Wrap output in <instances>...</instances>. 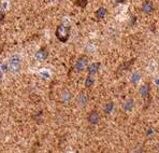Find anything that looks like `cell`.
Segmentation results:
<instances>
[{"label": "cell", "mask_w": 159, "mask_h": 153, "mask_svg": "<svg viewBox=\"0 0 159 153\" xmlns=\"http://www.w3.org/2000/svg\"><path fill=\"white\" fill-rule=\"evenodd\" d=\"M88 67V57L86 55H82L76 60L75 64H74V70L78 72H82Z\"/></svg>", "instance_id": "cell-2"}, {"label": "cell", "mask_w": 159, "mask_h": 153, "mask_svg": "<svg viewBox=\"0 0 159 153\" xmlns=\"http://www.w3.org/2000/svg\"><path fill=\"white\" fill-rule=\"evenodd\" d=\"M42 115H43V111H42V110H39L38 112H36V113L34 114V121H38V120H41V119H42Z\"/></svg>", "instance_id": "cell-17"}, {"label": "cell", "mask_w": 159, "mask_h": 153, "mask_svg": "<svg viewBox=\"0 0 159 153\" xmlns=\"http://www.w3.org/2000/svg\"><path fill=\"white\" fill-rule=\"evenodd\" d=\"M93 84H95V78L93 76H90V74H88L87 77H86L85 79V86L86 88H92L93 86Z\"/></svg>", "instance_id": "cell-14"}, {"label": "cell", "mask_w": 159, "mask_h": 153, "mask_svg": "<svg viewBox=\"0 0 159 153\" xmlns=\"http://www.w3.org/2000/svg\"><path fill=\"white\" fill-rule=\"evenodd\" d=\"M71 98H72V94H71V92H69V91H65L64 93L61 94V96H60V100H61L62 103L70 102Z\"/></svg>", "instance_id": "cell-13"}, {"label": "cell", "mask_w": 159, "mask_h": 153, "mask_svg": "<svg viewBox=\"0 0 159 153\" xmlns=\"http://www.w3.org/2000/svg\"><path fill=\"white\" fill-rule=\"evenodd\" d=\"M88 4V0H74V6L81 9H85Z\"/></svg>", "instance_id": "cell-15"}, {"label": "cell", "mask_w": 159, "mask_h": 153, "mask_svg": "<svg viewBox=\"0 0 159 153\" xmlns=\"http://www.w3.org/2000/svg\"><path fill=\"white\" fill-rule=\"evenodd\" d=\"M141 10H142V12L144 14H146V15H151V14L154 12L153 1H151V0H144L143 3H142Z\"/></svg>", "instance_id": "cell-5"}, {"label": "cell", "mask_w": 159, "mask_h": 153, "mask_svg": "<svg viewBox=\"0 0 159 153\" xmlns=\"http://www.w3.org/2000/svg\"><path fill=\"white\" fill-rule=\"evenodd\" d=\"M133 107H134V100H133L132 98H129V99H127L125 103H124V105H123V109L125 110V111H127V112L131 111V110L133 109Z\"/></svg>", "instance_id": "cell-11"}, {"label": "cell", "mask_w": 159, "mask_h": 153, "mask_svg": "<svg viewBox=\"0 0 159 153\" xmlns=\"http://www.w3.org/2000/svg\"><path fill=\"white\" fill-rule=\"evenodd\" d=\"M134 63V58H132V60H128V62H125L123 65H120L118 67V69H117V74H121V72H124V71H126V70H128L130 67H131V65Z\"/></svg>", "instance_id": "cell-9"}, {"label": "cell", "mask_w": 159, "mask_h": 153, "mask_svg": "<svg viewBox=\"0 0 159 153\" xmlns=\"http://www.w3.org/2000/svg\"><path fill=\"white\" fill-rule=\"evenodd\" d=\"M139 80H140V74H138V72H134L131 76V82L132 83H138Z\"/></svg>", "instance_id": "cell-18"}, {"label": "cell", "mask_w": 159, "mask_h": 153, "mask_svg": "<svg viewBox=\"0 0 159 153\" xmlns=\"http://www.w3.org/2000/svg\"><path fill=\"white\" fill-rule=\"evenodd\" d=\"M36 57L39 60H45L48 57V51L46 50V48H41L40 50L36 53Z\"/></svg>", "instance_id": "cell-8"}, {"label": "cell", "mask_w": 159, "mask_h": 153, "mask_svg": "<svg viewBox=\"0 0 159 153\" xmlns=\"http://www.w3.org/2000/svg\"><path fill=\"white\" fill-rule=\"evenodd\" d=\"M20 63H22V60H20V56H17V55L12 56L10 62H9V69L12 72H17L20 67Z\"/></svg>", "instance_id": "cell-3"}, {"label": "cell", "mask_w": 159, "mask_h": 153, "mask_svg": "<svg viewBox=\"0 0 159 153\" xmlns=\"http://www.w3.org/2000/svg\"><path fill=\"white\" fill-rule=\"evenodd\" d=\"M107 13V8H104V7H100V8L95 12V16L98 18V20H102V18L106 17Z\"/></svg>", "instance_id": "cell-12"}, {"label": "cell", "mask_w": 159, "mask_h": 153, "mask_svg": "<svg viewBox=\"0 0 159 153\" xmlns=\"http://www.w3.org/2000/svg\"><path fill=\"white\" fill-rule=\"evenodd\" d=\"M114 109V103L113 102H109L104 107V113L106 114H110Z\"/></svg>", "instance_id": "cell-16"}, {"label": "cell", "mask_w": 159, "mask_h": 153, "mask_svg": "<svg viewBox=\"0 0 159 153\" xmlns=\"http://www.w3.org/2000/svg\"><path fill=\"white\" fill-rule=\"evenodd\" d=\"M70 35H71V26L66 24H59L56 27L55 30V36L61 43H66L68 40L70 39Z\"/></svg>", "instance_id": "cell-1"}, {"label": "cell", "mask_w": 159, "mask_h": 153, "mask_svg": "<svg viewBox=\"0 0 159 153\" xmlns=\"http://www.w3.org/2000/svg\"><path fill=\"white\" fill-rule=\"evenodd\" d=\"M100 66H101V64H100V63H98V62H96V63H93V64H90V65L87 67L88 74H90V76H95V74H97L98 71H99Z\"/></svg>", "instance_id": "cell-6"}, {"label": "cell", "mask_w": 159, "mask_h": 153, "mask_svg": "<svg viewBox=\"0 0 159 153\" xmlns=\"http://www.w3.org/2000/svg\"><path fill=\"white\" fill-rule=\"evenodd\" d=\"M87 103H88V95L85 92H81L78 96V103L80 106H82V107H84V106L87 105Z\"/></svg>", "instance_id": "cell-7"}, {"label": "cell", "mask_w": 159, "mask_h": 153, "mask_svg": "<svg viewBox=\"0 0 159 153\" xmlns=\"http://www.w3.org/2000/svg\"><path fill=\"white\" fill-rule=\"evenodd\" d=\"M87 121L89 124H92V125H96V124L99 123L100 121V114L99 112H98V110L93 109L92 111L88 113V117H87Z\"/></svg>", "instance_id": "cell-4"}, {"label": "cell", "mask_w": 159, "mask_h": 153, "mask_svg": "<svg viewBox=\"0 0 159 153\" xmlns=\"http://www.w3.org/2000/svg\"><path fill=\"white\" fill-rule=\"evenodd\" d=\"M140 93H141L142 98H147L149 96V93H151V85L148 83H145L141 86V89H140Z\"/></svg>", "instance_id": "cell-10"}]
</instances>
